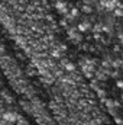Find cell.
<instances>
[{
	"mask_svg": "<svg viewBox=\"0 0 123 125\" xmlns=\"http://www.w3.org/2000/svg\"><path fill=\"white\" fill-rule=\"evenodd\" d=\"M1 116H3L9 124H15V122L18 121V115H16L15 112H10V111H9V112H3Z\"/></svg>",
	"mask_w": 123,
	"mask_h": 125,
	"instance_id": "1",
	"label": "cell"
},
{
	"mask_svg": "<svg viewBox=\"0 0 123 125\" xmlns=\"http://www.w3.org/2000/svg\"><path fill=\"white\" fill-rule=\"evenodd\" d=\"M68 35H70V38H71L72 41H75V42L83 41V35L77 31V29H68Z\"/></svg>",
	"mask_w": 123,
	"mask_h": 125,
	"instance_id": "2",
	"label": "cell"
},
{
	"mask_svg": "<svg viewBox=\"0 0 123 125\" xmlns=\"http://www.w3.org/2000/svg\"><path fill=\"white\" fill-rule=\"evenodd\" d=\"M77 28H78V32H80V33L88 32L90 29H91V23H90V22H80Z\"/></svg>",
	"mask_w": 123,
	"mask_h": 125,
	"instance_id": "3",
	"label": "cell"
},
{
	"mask_svg": "<svg viewBox=\"0 0 123 125\" xmlns=\"http://www.w3.org/2000/svg\"><path fill=\"white\" fill-rule=\"evenodd\" d=\"M55 7L58 9V12H61V13H65V15H67V10H68V6H67V3H64L62 0H60V1H57V4H55Z\"/></svg>",
	"mask_w": 123,
	"mask_h": 125,
	"instance_id": "4",
	"label": "cell"
},
{
	"mask_svg": "<svg viewBox=\"0 0 123 125\" xmlns=\"http://www.w3.org/2000/svg\"><path fill=\"white\" fill-rule=\"evenodd\" d=\"M64 68H65L67 71H74V70H75V65L70 61H65L64 62Z\"/></svg>",
	"mask_w": 123,
	"mask_h": 125,
	"instance_id": "5",
	"label": "cell"
},
{
	"mask_svg": "<svg viewBox=\"0 0 123 125\" xmlns=\"http://www.w3.org/2000/svg\"><path fill=\"white\" fill-rule=\"evenodd\" d=\"M93 31L96 32V33H98V32H101V28H103V25H100V23H96V25H91Z\"/></svg>",
	"mask_w": 123,
	"mask_h": 125,
	"instance_id": "6",
	"label": "cell"
},
{
	"mask_svg": "<svg viewBox=\"0 0 123 125\" xmlns=\"http://www.w3.org/2000/svg\"><path fill=\"white\" fill-rule=\"evenodd\" d=\"M101 65H103V68H112V61L110 60H103Z\"/></svg>",
	"mask_w": 123,
	"mask_h": 125,
	"instance_id": "7",
	"label": "cell"
},
{
	"mask_svg": "<svg viewBox=\"0 0 123 125\" xmlns=\"http://www.w3.org/2000/svg\"><path fill=\"white\" fill-rule=\"evenodd\" d=\"M112 67H114V68H120L122 67V60H114V61H112Z\"/></svg>",
	"mask_w": 123,
	"mask_h": 125,
	"instance_id": "8",
	"label": "cell"
},
{
	"mask_svg": "<svg viewBox=\"0 0 123 125\" xmlns=\"http://www.w3.org/2000/svg\"><path fill=\"white\" fill-rule=\"evenodd\" d=\"M103 100H104V103L107 105V108H109V109H112V108L114 106V102H113L112 99H103Z\"/></svg>",
	"mask_w": 123,
	"mask_h": 125,
	"instance_id": "9",
	"label": "cell"
},
{
	"mask_svg": "<svg viewBox=\"0 0 123 125\" xmlns=\"http://www.w3.org/2000/svg\"><path fill=\"white\" fill-rule=\"evenodd\" d=\"M93 9H91V6L90 4H83V12H86V13H90Z\"/></svg>",
	"mask_w": 123,
	"mask_h": 125,
	"instance_id": "10",
	"label": "cell"
},
{
	"mask_svg": "<svg viewBox=\"0 0 123 125\" xmlns=\"http://www.w3.org/2000/svg\"><path fill=\"white\" fill-rule=\"evenodd\" d=\"M70 15H71V16H72V18L75 19V18H78V15H80V12H78V9H72Z\"/></svg>",
	"mask_w": 123,
	"mask_h": 125,
	"instance_id": "11",
	"label": "cell"
},
{
	"mask_svg": "<svg viewBox=\"0 0 123 125\" xmlns=\"http://www.w3.org/2000/svg\"><path fill=\"white\" fill-rule=\"evenodd\" d=\"M113 12H114V15H116V18H120V16L123 15V13H122V10H120V7H117V9L114 7V9H113Z\"/></svg>",
	"mask_w": 123,
	"mask_h": 125,
	"instance_id": "12",
	"label": "cell"
},
{
	"mask_svg": "<svg viewBox=\"0 0 123 125\" xmlns=\"http://www.w3.org/2000/svg\"><path fill=\"white\" fill-rule=\"evenodd\" d=\"M16 125H26V121L20 116H18V121H16Z\"/></svg>",
	"mask_w": 123,
	"mask_h": 125,
	"instance_id": "13",
	"label": "cell"
},
{
	"mask_svg": "<svg viewBox=\"0 0 123 125\" xmlns=\"http://www.w3.org/2000/svg\"><path fill=\"white\" fill-rule=\"evenodd\" d=\"M0 125H10V124H9V122H7L3 116H0Z\"/></svg>",
	"mask_w": 123,
	"mask_h": 125,
	"instance_id": "14",
	"label": "cell"
},
{
	"mask_svg": "<svg viewBox=\"0 0 123 125\" xmlns=\"http://www.w3.org/2000/svg\"><path fill=\"white\" fill-rule=\"evenodd\" d=\"M52 55H54V57H57V58H60V57H61V52H58V51L55 50V51H52Z\"/></svg>",
	"mask_w": 123,
	"mask_h": 125,
	"instance_id": "15",
	"label": "cell"
},
{
	"mask_svg": "<svg viewBox=\"0 0 123 125\" xmlns=\"http://www.w3.org/2000/svg\"><path fill=\"white\" fill-rule=\"evenodd\" d=\"M116 84H117V87H119V89H122V87H123V82L120 80V79L117 80V83H116Z\"/></svg>",
	"mask_w": 123,
	"mask_h": 125,
	"instance_id": "16",
	"label": "cell"
},
{
	"mask_svg": "<svg viewBox=\"0 0 123 125\" xmlns=\"http://www.w3.org/2000/svg\"><path fill=\"white\" fill-rule=\"evenodd\" d=\"M58 1H60V0H58Z\"/></svg>",
	"mask_w": 123,
	"mask_h": 125,
	"instance_id": "17",
	"label": "cell"
},
{
	"mask_svg": "<svg viewBox=\"0 0 123 125\" xmlns=\"http://www.w3.org/2000/svg\"><path fill=\"white\" fill-rule=\"evenodd\" d=\"M0 93H1V92H0Z\"/></svg>",
	"mask_w": 123,
	"mask_h": 125,
	"instance_id": "18",
	"label": "cell"
}]
</instances>
